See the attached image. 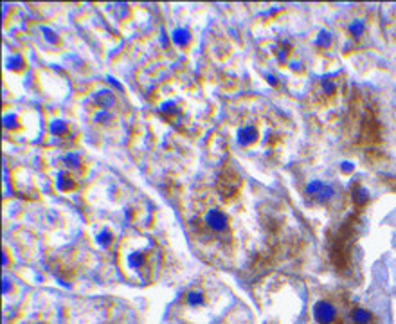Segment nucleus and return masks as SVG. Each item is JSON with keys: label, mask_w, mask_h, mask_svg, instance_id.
Listing matches in <instances>:
<instances>
[{"label": "nucleus", "mask_w": 396, "mask_h": 324, "mask_svg": "<svg viewBox=\"0 0 396 324\" xmlns=\"http://www.w3.org/2000/svg\"><path fill=\"white\" fill-rule=\"evenodd\" d=\"M54 186L61 193H71V191L76 189V178L69 171H59L54 177Z\"/></svg>", "instance_id": "f8f14e48"}, {"label": "nucleus", "mask_w": 396, "mask_h": 324, "mask_svg": "<svg viewBox=\"0 0 396 324\" xmlns=\"http://www.w3.org/2000/svg\"><path fill=\"white\" fill-rule=\"evenodd\" d=\"M220 193L222 197H234L238 193V187H240V178L236 173L229 171L227 175H223L222 180H220Z\"/></svg>", "instance_id": "9d476101"}, {"label": "nucleus", "mask_w": 396, "mask_h": 324, "mask_svg": "<svg viewBox=\"0 0 396 324\" xmlns=\"http://www.w3.org/2000/svg\"><path fill=\"white\" fill-rule=\"evenodd\" d=\"M263 306L270 324H299L303 297L295 283L286 279L270 281L263 292Z\"/></svg>", "instance_id": "f03ea898"}, {"label": "nucleus", "mask_w": 396, "mask_h": 324, "mask_svg": "<svg viewBox=\"0 0 396 324\" xmlns=\"http://www.w3.org/2000/svg\"><path fill=\"white\" fill-rule=\"evenodd\" d=\"M337 94H339V76H328L317 83L315 95L324 103H329L332 99H335Z\"/></svg>", "instance_id": "0eeeda50"}, {"label": "nucleus", "mask_w": 396, "mask_h": 324, "mask_svg": "<svg viewBox=\"0 0 396 324\" xmlns=\"http://www.w3.org/2000/svg\"><path fill=\"white\" fill-rule=\"evenodd\" d=\"M305 191L308 197L317 198V200H321V202L329 200V198H333L337 195L335 187H333L332 184H328V182H322V180H310L308 184H306Z\"/></svg>", "instance_id": "1a4fd4ad"}, {"label": "nucleus", "mask_w": 396, "mask_h": 324, "mask_svg": "<svg viewBox=\"0 0 396 324\" xmlns=\"http://www.w3.org/2000/svg\"><path fill=\"white\" fill-rule=\"evenodd\" d=\"M92 101H94L95 108H103V110H112L115 112V107H117V98L115 94L110 90V88L99 85V87L94 88L92 92Z\"/></svg>", "instance_id": "6e6552de"}, {"label": "nucleus", "mask_w": 396, "mask_h": 324, "mask_svg": "<svg viewBox=\"0 0 396 324\" xmlns=\"http://www.w3.org/2000/svg\"><path fill=\"white\" fill-rule=\"evenodd\" d=\"M171 38H173L175 45L180 49H187L191 45V42H193V38H191V33L187 31V29L184 27H177L173 31V35H171Z\"/></svg>", "instance_id": "2eb2a0df"}, {"label": "nucleus", "mask_w": 396, "mask_h": 324, "mask_svg": "<svg viewBox=\"0 0 396 324\" xmlns=\"http://www.w3.org/2000/svg\"><path fill=\"white\" fill-rule=\"evenodd\" d=\"M92 123L95 126L108 128L110 124L115 123V112L103 110V108H94V112H92Z\"/></svg>", "instance_id": "ddd939ff"}, {"label": "nucleus", "mask_w": 396, "mask_h": 324, "mask_svg": "<svg viewBox=\"0 0 396 324\" xmlns=\"http://www.w3.org/2000/svg\"><path fill=\"white\" fill-rule=\"evenodd\" d=\"M191 225L194 227V236L204 245L214 247L218 243L222 254L230 252V241H233V229H230V220L222 207L209 204L200 209H196Z\"/></svg>", "instance_id": "7ed1b4c3"}, {"label": "nucleus", "mask_w": 396, "mask_h": 324, "mask_svg": "<svg viewBox=\"0 0 396 324\" xmlns=\"http://www.w3.org/2000/svg\"><path fill=\"white\" fill-rule=\"evenodd\" d=\"M351 320L355 324H371L373 322V313L368 308H353L351 310Z\"/></svg>", "instance_id": "a211bd4d"}, {"label": "nucleus", "mask_w": 396, "mask_h": 324, "mask_svg": "<svg viewBox=\"0 0 396 324\" xmlns=\"http://www.w3.org/2000/svg\"><path fill=\"white\" fill-rule=\"evenodd\" d=\"M6 65H8L9 71L22 72V71H24V67H25V59L22 58V56H18V54H11V56H8V58H6Z\"/></svg>", "instance_id": "aec40b11"}, {"label": "nucleus", "mask_w": 396, "mask_h": 324, "mask_svg": "<svg viewBox=\"0 0 396 324\" xmlns=\"http://www.w3.org/2000/svg\"><path fill=\"white\" fill-rule=\"evenodd\" d=\"M209 294L204 286L194 285L184 294L182 297V319H189V315H194V320H200L207 315V306H209Z\"/></svg>", "instance_id": "20e7f679"}, {"label": "nucleus", "mask_w": 396, "mask_h": 324, "mask_svg": "<svg viewBox=\"0 0 396 324\" xmlns=\"http://www.w3.org/2000/svg\"><path fill=\"white\" fill-rule=\"evenodd\" d=\"M353 202H355L358 207L366 206L369 202V191L362 186H356L355 189H353Z\"/></svg>", "instance_id": "412c9836"}, {"label": "nucleus", "mask_w": 396, "mask_h": 324, "mask_svg": "<svg viewBox=\"0 0 396 324\" xmlns=\"http://www.w3.org/2000/svg\"><path fill=\"white\" fill-rule=\"evenodd\" d=\"M94 241L101 249H108L114 243V231L110 227H99L94 233Z\"/></svg>", "instance_id": "4468645a"}, {"label": "nucleus", "mask_w": 396, "mask_h": 324, "mask_svg": "<svg viewBox=\"0 0 396 324\" xmlns=\"http://www.w3.org/2000/svg\"><path fill=\"white\" fill-rule=\"evenodd\" d=\"M333 45V36L329 31H326V29H321V31L317 33L315 36V47L319 49V51H328L329 47Z\"/></svg>", "instance_id": "f3484780"}, {"label": "nucleus", "mask_w": 396, "mask_h": 324, "mask_svg": "<svg viewBox=\"0 0 396 324\" xmlns=\"http://www.w3.org/2000/svg\"><path fill=\"white\" fill-rule=\"evenodd\" d=\"M366 29H368V25H366V22L362 18H355L349 22L348 25V35L351 36V38L358 40L362 38V36L366 35Z\"/></svg>", "instance_id": "dca6fc26"}, {"label": "nucleus", "mask_w": 396, "mask_h": 324, "mask_svg": "<svg viewBox=\"0 0 396 324\" xmlns=\"http://www.w3.org/2000/svg\"><path fill=\"white\" fill-rule=\"evenodd\" d=\"M342 171H344V173H349V171H353V166L349 162H344V164H342Z\"/></svg>", "instance_id": "5701e85b"}, {"label": "nucleus", "mask_w": 396, "mask_h": 324, "mask_svg": "<svg viewBox=\"0 0 396 324\" xmlns=\"http://www.w3.org/2000/svg\"><path fill=\"white\" fill-rule=\"evenodd\" d=\"M63 164L67 166V170L79 171L81 166H83V158L79 157L78 153H74V151H69V153L63 155Z\"/></svg>", "instance_id": "6ab92c4d"}, {"label": "nucleus", "mask_w": 396, "mask_h": 324, "mask_svg": "<svg viewBox=\"0 0 396 324\" xmlns=\"http://www.w3.org/2000/svg\"><path fill=\"white\" fill-rule=\"evenodd\" d=\"M49 134L52 135V137L56 139H63L69 135V132H71V124L65 121V119L61 117H51L49 119Z\"/></svg>", "instance_id": "9b49d317"}, {"label": "nucleus", "mask_w": 396, "mask_h": 324, "mask_svg": "<svg viewBox=\"0 0 396 324\" xmlns=\"http://www.w3.org/2000/svg\"><path fill=\"white\" fill-rule=\"evenodd\" d=\"M259 137H261L259 128L254 123H245L236 130V144L242 150H249V148L256 146Z\"/></svg>", "instance_id": "423d86ee"}, {"label": "nucleus", "mask_w": 396, "mask_h": 324, "mask_svg": "<svg viewBox=\"0 0 396 324\" xmlns=\"http://www.w3.org/2000/svg\"><path fill=\"white\" fill-rule=\"evenodd\" d=\"M119 269L134 285H148L155 279L160 265V252L150 238L128 236L119 247Z\"/></svg>", "instance_id": "f257e3e1"}, {"label": "nucleus", "mask_w": 396, "mask_h": 324, "mask_svg": "<svg viewBox=\"0 0 396 324\" xmlns=\"http://www.w3.org/2000/svg\"><path fill=\"white\" fill-rule=\"evenodd\" d=\"M44 31V35H45V40L47 42H51V44H59V38H58V35H56L52 29H49V27H44L42 29Z\"/></svg>", "instance_id": "4be33fe9"}, {"label": "nucleus", "mask_w": 396, "mask_h": 324, "mask_svg": "<svg viewBox=\"0 0 396 324\" xmlns=\"http://www.w3.org/2000/svg\"><path fill=\"white\" fill-rule=\"evenodd\" d=\"M312 319L315 324H341L339 310L335 303L329 299H317L312 306Z\"/></svg>", "instance_id": "39448f33"}]
</instances>
